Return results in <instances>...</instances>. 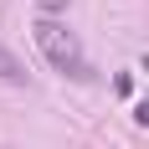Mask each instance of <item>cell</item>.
I'll return each mask as SVG.
<instances>
[{
    "label": "cell",
    "mask_w": 149,
    "mask_h": 149,
    "mask_svg": "<svg viewBox=\"0 0 149 149\" xmlns=\"http://www.w3.org/2000/svg\"><path fill=\"white\" fill-rule=\"evenodd\" d=\"M62 5H67V0H46V10H62Z\"/></svg>",
    "instance_id": "obj_4"
},
{
    "label": "cell",
    "mask_w": 149,
    "mask_h": 149,
    "mask_svg": "<svg viewBox=\"0 0 149 149\" xmlns=\"http://www.w3.org/2000/svg\"><path fill=\"white\" fill-rule=\"evenodd\" d=\"M26 77H31V72H26V67L10 57V46L0 41V82H26Z\"/></svg>",
    "instance_id": "obj_2"
},
{
    "label": "cell",
    "mask_w": 149,
    "mask_h": 149,
    "mask_svg": "<svg viewBox=\"0 0 149 149\" xmlns=\"http://www.w3.org/2000/svg\"><path fill=\"white\" fill-rule=\"evenodd\" d=\"M31 36H36V52H41V57L52 62V72L72 77V82H88V77H93L88 57H82V41H77V31H67L62 21L41 15V21L31 26Z\"/></svg>",
    "instance_id": "obj_1"
},
{
    "label": "cell",
    "mask_w": 149,
    "mask_h": 149,
    "mask_svg": "<svg viewBox=\"0 0 149 149\" xmlns=\"http://www.w3.org/2000/svg\"><path fill=\"white\" fill-rule=\"evenodd\" d=\"M134 118H139V123L149 129V103H134Z\"/></svg>",
    "instance_id": "obj_3"
}]
</instances>
